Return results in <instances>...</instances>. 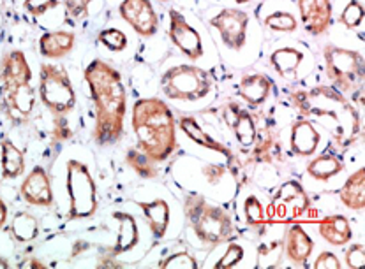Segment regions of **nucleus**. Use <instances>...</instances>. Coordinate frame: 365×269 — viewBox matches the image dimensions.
Masks as SVG:
<instances>
[{
    "mask_svg": "<svg viewBox=\"0 0 365 269\" xmlns=\"http://www.w3.org/2000/svg\"><path fill=\"white\" fill-rule=\"evenodd\" d=\"M83 80L91 90L94 104V134L98 147L117 144L124 136V120L128 113V92L120 73L111 63L96 58L85 67Z\"/></svg>",
    "mask_w": 365,
    "mask_h": 269,
    "instance_id": "nucleus-1",
    "label": "nucleus"
},
{
    "mask_svg": "<svg viewBox=\"0 0 365 269\" xmlns=\"http://www.w3.org/2000/svg\"><path fill=\"white\" fill-rule=\"evenodd\" d=\"M289 99L302 117L325 123L341 148H349L359 141L362 132L359 111L337 88L318 85L311 90L293 92Z\"/></svg>",
    "mask_w": 365,
    "mask_h": 269,
    "instance_id": "nucleus-2",
    "label": "nucleus"
},
{
    "mask_svg": "<svg viewBox=\"0 0 365 269\" xmlns=\"http://www.w3.org/2000/svg\"><path fill=\"white\" fill-rule=\"evenodd\" d=\"M131 123L138 148L154 162H165L173 155L177 148V123L165 100L158 97L136 100Z\"/></svg>",
    "mask_w": 365,
    "mask_h": 269,
    "instance_id": "nucleus-3",
    "label": "nucleus"
},
{
    "mask_svg": "<svg viewBox=\"0 0 365 269\" xmlns=\"http://www.w3.org/2000/svg\"><path fill=\"white\" fill-rule=\"evenodd\" d=\"M184 215L195 236L203 245L215 248L233 239L232 216L221 206L208 203L201 194L191 192L185 196Z\"/></svg>",
    "mask_w": 365,
    "mask_h": 269,
    "instance_id": "nucleus-4",
    "label": "nucleus"
},
{
    "mask_svg": "<svg viewBox=\"0 0 365 269\" xmlns=\"http://www.w3.org/2000/svg\"><path fill=\"white\" fill-rule=\"evenodd\" d=\"M67 196H69V216L71 220L91 218L99 208L98 185L92 178L87 164L73 159L66 166Z\"/></svg>",
    "mask_w": 365,
    "mask_h": 269,
    "instance_id": "nucleus-5",
    "label": "nucleus"
},
{
    "mask_svg": "<svg viewBox=\"0 0 365 269\" xmlns=\"http://www.w3.org/2000/svg\"><path fill=\"white\" fill-rule=\"evenodd\" d=\"M39 100L53 117H66L76 106V92L66 67L55 63H41Z\"/></svg>",
    "mask_w": 365,
    "mask_h": 269,
    "instance_id": "nucleus-6",
    "label": "nucleus"
},
{
    "mask_svg": "<svg viewBox=\"0 0 365 269\" xmlns=\"http://www.w3.org/2000/svg\"><path fill=\"white\" fill-rule=\"evenodd\" d=\"M214 81L210 74L198 65H175L168 69L161 78V90L170 100L195 102L212 92Z\"/></svg>",
    "mask_w": 365,
    "mask_h": 269,
    "instance_id": "nucleus-7",
    "label": "nucleus"
},
{
    "mask_svg": "<svg viewBox=\"0 0 365 269\" xmlns=\"http://www.w3.org/2000/svg\"><path fill=\"white\" fill-rule=\"evenodd\" d=\"M323 60L329 80L334 88L341 93H353L362 90L364 81V58L360 51L346 50L335 44H327L323 48Z\"/></svg>",
    "mask_w": 365,
    "mask_h": 269,
    "instance_id": "nucleus-8",
    "label": "nucleus"
},
{
    "mask_svg": "<svg viewBox=\"0 0 365 269\" xmlns=\"http://www.w3.org/2000/svg\"><path fill=\"white\" fill-rule=\"evenodd\" d=\"M309 208H311V199H309L302 183L297 181V179H289V181L282 183L270 204V211L282 222L297 220Z\"/></svg>",
    "mask_w": 365,
    "mask_h": 269,
    "instance_id": "nucleus-9",
    "label": "nucleus"
},
{
    "mask_svg": "<svg viewBox=\"0 0 365 269\" xmlns=\"http://www.w3.org/2000/svg\"><path fill=\"white\" fill-rule=\"evenodd\" d=\"M210 27L215 28L221 36L222 44L233 51H240L247 41L249 14L242 9L226 7L210 18Z\"/></svg>",
    "mask_w": 365,
    "mask_h": 269,
    "instance_id": "nucleus-10",
    "label": "nucleus"
},
{
    "mask_svg": "<svg viewBox=\"0 0 365 269\" xmlns=\"http://www.w3.org/2000/svg\"><path fill=\"white\" fill-rule=\"evenodd\" d=\"M120 18L138 36L152 37L159 28V16L150 0H122Z\"/></svg>",
    "mask_w": 365,
    "mask_h": 269,
    "instance_id": "nucleus-11",
    "label": "nucleus"
},
{
    "mask_svg": "<svg viewBox=\"0 0 365 269\" xmlns=\"http://www.w3.org/2000/svg\"><path fill=\"white\" fill-rule=\"evenodd\" d=\"M168 36L171 43L191 60H200L203 57V43L201 37L192 25L185 20L184 14L177 9H170V27H168Z\"/></svg>",
    "mask_w": 365,
    "mask_h": 269,
    "instance_id": "nucleus-12",
    "label": "nucleus"
},
{
    "mask_svg": "<svg viewBox=\"0 0 365 269\" xmlns=\"http://www.w3.org/2000/svg\"><path fill=\"white\" fill-rule=\"evenodd\" d=\"M20 194L24 201L31 206L50 208L53 206V189L48 171L43 166H36L20 185Z\"/></svg>",
    "mask_w": 365,
    "mask_h": 269,
    "instance_id": "nucleus-13",
    "label": "nucleus"
},
{
    "mask_svg": "<svg viewBox=\"0 0 365 269\" xmlns=\"http://www.w3.org/2000/svg\"><path fill=\"white\" fill-rule=\"evenodd\" d=\"M4 95V110L6 115L13 120L14 123H24L31 118L36 107V90L31 83L20 85L9 90L2 88Z\"/></svg>",
    "mask_w": 365,
    "mask_h": 269,
    "instance_id": "nucleus-14",
    "label": "nucleus"
},
{
    "mask_svg": "<svg viewBox=\"0 0 365 269\" xmlns=\"http://www.w3.org/2000/svg\"><path fill=\"white\" fill-rule=\"evenodd\" d=\"M300 20L305 32L322 36L332 25V2L330 0H297Z\"/></svg>",
    "mask_w": 365,
    "mask_h": 269,
    "instance_id": "nucleus-15",
    "label": "nucleus"
},
{
    "mask_svg": "<svg viewBox=\"0 0 365 269\" xmlns=\"http://www.w3.org/2000/svg\"><path fill=\"white\" fill-rule=\"evenodd\" d=\"M32 69L21 50H11L0 60V83L4 90L31 83Z\"/></svg>",
    "mask_w": 365,
    "mask_h": 269,
    "instance_id": "nucleus-16",
    "label": "nucleus"
},
{
    "mask_svg": "<svg viewBox=\"0 0 365 269\" xmlns=\"http://www.w3.org/2000/svg\"><path fill=\"white\" fill-rule=\"evenodd\" d=\"M319 141H322V132L316 129L312 120L302 117L293 122L292 134H289V148H292L293 155H314L319 147Z\"/></svg>",
    "mask_w": 365,
    "mask_h": 269,
    "instance_id": "nucleus-17",
    "label": "nucleus"
},
{
    "mask_svg": "<svg viewBox=\"0 0 365 269\" xmlns=\"http://www.w3.org/2000/svg\"><path fill=\"white\" fill-rule=\"evenodd\" d=\"M225 122L233 130L235 137L242 147L249 148L255 144L258 129H256L255 117L247 110L240 107L237 102H230L228 107H225Z\"/></svg>",
    "mask_w": 365,
    "mask_h": 269,
    "instance_id": "nucleus-18",
    "label": "nucleus"
},
{
    "mask_svg": "<svg viewBox=\"0 0 365 269\" xmlns=\"http://www.w3.org/2000/svg\"><path fill=\"white\" fill-rule=\"evenodd\" d=\"M314 250V241L300 223H293L284 234V253L295 266H307Z\"/></svg>",
    "mask_w": 365,
    "mask_h": 269,
    "instance_id": "nucleus-19",
    "label": "nucleus"
},
{
    "mask_svg": "<svg viewBox=\"0 0 365 269\" xmlns=\"http://www.w3.org/2000/svg\"><path fill=\"white\" fill-rule=\"evenodd\" d=\"M272 88H274V81L265 73L256 74H245L238 85V95L252 107H259L267 102L270 97Z\"/></svg>",
    "mask_w": 365,
    "mask_h": 269,
    "instance_id": "nucleus-20",
    "label": "nucleus"
},
{
    "mask_svg": "<svg viewBox=\"0 0 365 269\" xmlns=\"http://www.w3.org/2000/svg\"><path fill=\"white\" fill-rule=\"evenodd\" d=\"M178 127H180L182 132H184L192 143L198 144V147H203L207 149H212V152L221 153V155H225L228 160H232L235 157L233 149L226 147V144H222L221 141H217L215 137H212L210 134L205 132L203 127L200 125L198 120L195 117H182L178 120Z\"/></svg>",
    "mask_w": 365,
    "mask_h": 269,
    "instance_id": "nucleus-21",
    "label": "nucleus"
},
{
    "mask_svg": "<svg viewBox=\"0 0 365 269\" xmlns=\"http://www.w3.org/2000/svg\"><path fill=\"white\" fill-rule=\"evenodd\" d=\"M113 218L118 222V234L110 253L118 257L122 253L131 252L134 246L138 245V241H140V229H138V222L131 213L115 211Z\"/></svg>",
    "mask_w": 365,
    "mask_h": 269,
    "instance_id": "nucleus-22",
    "label": "nucleus"
},
{
    "mask_svg": "<svg viewBox=\"0 0 365 269\" xmlns=\"http://www.w3.org/2000/svg\"><path fill=\"white\" fill-rule=\"evenodd\" d=\"M76 36L69 30H55L39 37V53L44 58H64L74 50Z\"/></svg>",
    "mask_w": 365,
    "mask_h": 269,
    "instance_id": "nucleus-23",
    "label": "nucleus"
},
{
    "mask_svg": "<svg viewBox=\"0 0 365 269\" xmlns=\"http://www.w3.org/2000/svg\"><path fill=\"white\" fill-rule=\"evenodd\" d=\"M319 236L332 246H344L353 241V229L344 215H329L319 222Z\"/></svg>",
    "mask_w": 365,
    "mask_h": 269,
    "instance_id": "nucleus-24",
    "label": "nucleus"
},
{
    "mask_svg": "<svg viewBox=\"0 0 365 269\" xmlns=\"http://www.w3.org/2000/svg\"><path fill=\"white\" fill-rule=\"evenodd\" d=\"M339 199L348 209L364 211L365 208V169L359 167L353 174H349L344 185L339 190Z\"/></svg>",
    "mask_w": 365,
    "mask_h": 269,
    "instance_id": "nucleus-25",
    "label": "nucleus"
},
{
    "mask_svg": "<svg viewBox=\"0 0 365 269\" xmlns=\"http://www.w3.org/2000/svg\"><path fill=\"white\" fill-rule=\"evenodd\" d=\"M136 204L143 211L145 218H147L152 236L155 239L165 238L168 233V226H170V204L165 199H155L150 201V203Z\"/></svg>",
    "mask_w": 365,
    "mask_h": 269,
    "instance_id": "nucleus-26",
    "label": "nucleus"
},
{
    "mask_svg": "<svg viewBox=\"0 0 365 269\" xmlns=\"http://www.w3.org/2000/svg\"><path fill=\"white\" fill-rule=\"evenodd\" d=\"M0 169L4 179H16L25 173L24 152L11 139L0 143Z\"/></svg>",
    "mask_w": 365,
    "mask_h": 269,
    "instance_id": "nucleus-27",
    "label": "nucleus"
},
{
    "mask_svg": "<svg viewBox=\"0 0 365 269\" xmlns=\"http://www.w3.org/2000/svg\"><path fill=\"white\" fill-rule=\"evenodd\" d=\"M9 234L20 245H27L39 236V220L29 211H18L11 218Z\"/></svg>",
    "mask_w": 365,
    "mask_h": 269,
    "instance_id": "nucleus-28",
    "label": "nucleus"
},
{
    "mask_svg": "<svg viewBox=\"0 0 365 269\" xmlns=\"http://www.w3.org/2000/svg\"><path fill=\"white\" fill-rule=\"evenodd\" d=\"M344 171V162L332 153H323L307 164V174L316 181H329Z\"/></svg>",
    "mask_w": 365,
    "mask_h": 269,
    "instance_id": "nucleus-29",
    "label": "nucleus"
},
{
    "mask_svg": "<svg viewBox=\"0 0 365 269\" xmlns=\"http://www.w3.org/2000/svg\"><path fill=\"white\" fill-rule=\"evenodd\" d=\"M302 60H304V53H302L300 50L292 46H284L275 50L274 53L270 55V58H268V62H270V65L274 67V70L279 76L286 78L292 76V74L299 69Z\"/></svg>",
    "mask_w": 365,
    "mask_h": 269,
    "instance_id": "nucleus-30",
    "label": "nucleus"
},
{
    "mask_svg": "<svg viewBox=\"0 0 365 269\" xmlns=\"http://www.w3.org/2000/svg\"><path fill=\"white\" fill-rule=\"evenodd\" d=\"M125 164L138 174V176L145 178V179H152L158 178L159 171L155 167L154 160L147 155L145 152H141L140 148H129L128 153H125Z\"/></svg>",
    "mask_w": 365,
    "mask_h": 269,
    "instance_id": "nucleus-31",
    "label": "nucleus"
},
{
    "mask_svg": "<svg viewBox=\"0 0 365 269\" xmlns=\"http://www.w3.org/2000/svg\"><path fill=\"white\" fill-rule=\"evenodd\" d=\"M252 147H255L252 148V159L258 160V162H272L275 149H277V141H275V136L270 132V129L263 127L256 134V141Z\"/></svg>",
    "mask_w": 365,
    "mask_h": 269,
    "instance_id": "nucleus-32",
    "label": "nucleus"
},
{
    "mask_svg": "<svg viewBox=\"0 0 365 269\" xmlns=\"http://www.w3.org/2000/svg\"><path fill=\"white\" fill-rule=\"evenodd\" d=\"M98 43L103 44L106 50L118 53L128 48V36L120 28H103L98 33Z\"/></svg>",
    "mask_w": 365,
    "mask_h": 269,
    "instance_id": "nucleus-33",
    "label": "nucleus"
},
{
    "mask_svg": "<svg viewBox=\"0 0 365 269\" xmlns=\"http://www.w3.org/2000/svg\"><path fill=\"white\" fill-rule=\"evenodd\" d=\"M265 27L274 30V32H295L299 28V21L293 16L292 13H282V11H277V13L268 14L265 18Z\"/></svg>",
    "mask_w": 365,
    "mask_h": 269,
    "instance_id": "nucleus-34",
    "label": "nucleus"
},
{
    "mask_svg": "<svg viewBox=\"0 0 365 269\" xmlns=\"http://www.w3.org/2000/svg\"><path fill=\"white\" fill-rule=\"evenodd\" d=\"M364 21V6L360 0H349L348 6L342 9L341 16H339V23L344 25L346 28L355 30L362 25Z\"/></svg>",
    "mask_w": 365,
    "mask_h": 269,
    "instance_id": "nucleus-35",
    "label": "nucleus"
},
{
    "mask_svg": "<svg viewBox=\"0 0 365 269\" xmlns=\"http://www.w3.org/2000/svg\"><path fill=\"white\" fill-rule=\"evenodd\" d=\"M244 215H245V222H247L249 227L262 229L263 222H265V209H263V204L259 203L258 197L251 196L245 199Z\"/></svg>",
    "mask_w": 365,
    "mask_h": 269,
    "instance_id": "nucleus-36",
    "label": "nucleus"
},
{
    "mask_svg": "<svg viewBox=\"0 0 365 269\" xmlns=\"http://www.w3.org/2000/svg\"><path fill=\"white\" fill-rule=\"evenodd\" d=\"M159 268L163 269H192L198 268V260H196L195 255H191L189 252H175L171 255H166L165 259L159 260Z\"/></svg>",
    "mask_w": 365,
    "mask_h": 269,
    "instance_id": "nucleus-37",
    "label": "nucleus"
},
{
    "mask_svg": "<svg viewBox=\"0 0 365 269\" xmlns=\"http://www.w3.org/2000/svg\"><path fill=\"white\" fill-rule=\"evenodd\" d=\"M242 259H244V248H242L240 245H237V243H230V246H228V250H226L225 255H222L221 259L215 263V268L217 269L233 268V266H237Z\"/></svg>",
    "mask_w": 365,
    "mask_h": 269,
    "instance_id": "nucleus-38",
    "label": "nucleus"
},
{
    "mask_svg": "<svg viewBox=\"0 0 365 269\" xmlns=\"http://www.w3.org/2000/svg\"><path fill=\"white\" fill-rule=\"evenodd\" d=\"M66 7V14L73 20H81V18L88 16V7H91L92 0H62Z\"/></svg>",
    "mask_w": 365,
    "mask_h": 269,
    "instance_id": "nucleus-39",
    "label": "nucleus"
},
{
    "mask_svg": "<svg viewBox=\"0 0 365 269\" xmlns=\"http://www.w3.org/2000/svg\"><path fill=\"white\" fill-rule=\"evenodd\" d=\"M58 4H61V0H25L24 7L29 14L39 18L43 14H46L48 11L55 9Z\"/></svg>",
    "mask_w": 365,
    "mask_h": 269,
    "instance_id": "nucleus-40",
    "label": "nucleus"
},
{
    "mask_svg": "<svg viewBox=\"0 0 365 269\" xmlns=\"http://www.w3.org/2000/svg\"><path fill=\"white\" fill-rule=\"evenodd\" d=\"M344 259L348 268H362L365 264V246L362 243H353V245H349L344 253Z\"/></svg>",
    "mask_w": 365,
    "mask_h": 269,
    "instance_id": "nucleus-41",
    "label": "nucleus"
},
{
    "mask_svg": "<svg viewBox=\"0 0 365 269\" xmlns=\"http://www.w3.org/2000/svg\"><path fill=\"white\" fill-rule=\"evenodd\" d=\"M69 137H73V130H71L67 118L55 117L53 130H51V139H53V143H66Z\"/></svg>",
    "mask_w": 365,
    "mask_h": 269,
    "instance_id": "nucleus-42",
    "label": "nucleus"
},
{
    "mask_svg": "<svg viewBox=\"0 0 365 269\" xmlns=\"http://www.w3.org/2000/svg\"><path fill=\"white\" fill-rule=\"evenodd\" d=\"M201 173H203V176L207 178V181L210 183V185H215V183H219L226 176L228 166H222V164H207Z\"/></svg>",
    "mask_w": 365,
    "mask_h": 269,
    "instance_id": "nucleus-43",
    "label": "nucleus"
},
{
    "mask_svg": "<svg viewBox=\"0 0 365 269\" xmlns=\"http://www.w3.org/2000/svg\"><path fill=\"white\" fill-rule=\"evenodd\" d=\"M316 269H339L341 268V260L335 255L334 252H322L318 255V259L314 260Z\"/></svg>",
    "mask_w": 365,
    "mask_h": 269,
    "instance_id": "nucleus-44",
    "label": "nucleus"
},
{
    "mask_svg": "<svg viewBox=\"0 0 365 269\" xmlns=\"http://www.w3.org/2000/svg\"><path fill=\"white\" fill-rule=\"evenodd\" d=\"M99 268H122V263H118L117 257L111 255V253H106L104 257H101L98 260Z\"/></svg>",
    "mask_w": 365,
    "mask_h": 269,
    "instance_id": "nucleus-45",
    "label": "nucleus"
},
{
    "mask_svg": "<svg viewBox=\"0 0 365 269\" xmlns=\"http://www.w3.org/2000/svg\"><path fill=\"white\" fill-rule=\"evenodd\" d=\"M91 248V245L85 241H81V239H78V241L73 243V246H71V259H76V257H80L81 253H85V250Z\"/></svg>",
    "mask_w": 365,
    "mask_h": 269,
    "instance_id": "nucleus-46",
    "label": "nucleus"
},
{
    "mask_svg": "<svg viewBox=\"0 0 365 269\" xmlns=\"http://www.w3.org/2000/svg\"><path fill=\"white\" fill-rule=\"evenodd\" d=\"M20 268H31V269H44V268H48L46 264L43 263V260H39V259H34V257H31V259H27V260H24V263L20 264Z\"/></svg>",
    "mask_w": 365,
    "mask_h": 269,
    "instance_id": "nucleus-47",
    "label": "nucleus"
},
{
    "mask_svg": "<svg viewBox=\"0 0 365 269\" xmlns=\"http://www.w3.org/2000/svg\"><path fill=\"white\" fill-rule=\"evenodd\" d=\"M6 222H7V204L4 203L2 197H0V229L6 226Z\"/></svg>",
    "mask_w": 365,
    "mask_h": 269,
    "instance_id": "nucleus-48",
    "label": "nucleus"
},
{
    "mask_svg": "<svg viewBox=\"0 0 365 269\" xmlns=\"http://www.w3.org/2000/svg\"><path fill=\"white\" fill-rule=\"evenodd\" d=\"M9 268V263H7L6 259H2V257H0V269H7Z\"/></svg>",
    "mask_w": 365,
    "mask_h": 269,
    "instance_id": "nucleus-49",
    "label": "nucleus"
},
{
    "mask_svg": "<svg viewBox=\"0 0 365 269\" xmlns=\"http://www.w3.org/2000/svg\"><path fill=\"white\" fill-rule=\"evenodd\" d=\"M235 2H237V4H247V2H251V0H235Z\"/></svg>",
    "mask_w": 365,
    "mask_h": 269,
    "instance_id": "nucleus-50",
    "label": "nucleus"
},
{
    "mask_svg": "<svg viewBox=\"0 0 365 269\" xmlns=\"http://www.w3.org/2000/svg\"><path fill=\"white\" fill-rule=\"evenodd\" d=\"M158 2H168V0H158Z\"/></svg>",
    "mask_w": 365,
    "mask_h": 269,
    "instance_id": "nucleus-51",
    "label": "nucleus"
}]
</instances>
